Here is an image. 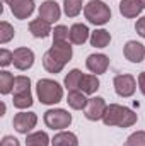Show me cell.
Segmentation results:
<instances>
[{"label": "cell", "mask_w": 145, "mask_h": 146, "mask_svg": "<svg viewBox=\"0 0 145 146\" xmlns=\"http://www.w3.org/2000/svg\"><path fill=\"white\" fill-rule=\"evenodd\" d=\"M72 46L68 41L53 42V46L43 54V68L48 73H60L63 66L72 60Z\"/></svg>", "instance_id": "obj_1"}, {"label": "cell", "mask_w": 145, "mask_h": 146, "mask_svg": "<svg viewBox=\"0 0 145 146\" xmlns=\"http://www.w3.org/2000/svg\"><path fill=\"white\" fill-rule=\"evenodd\" d=\"M137 121L138 115L133 110L119 104H109L103 115V122L106 126H116V127H132Z\"/></svg>", "instance_id": "obj_2"}, {"label": "cell", "mask_w": 145, "mask_h": 146, "mask_svg": "<svg viewBox=\"0 0 145 146\" xmlns=\"http://www.w3.org/2000/svg\"><path fill=\"white\" fill-rule=\"evenodd\" d=\"M36 95L41 104L44 106H55L62 102L63 99V87L50 78H41L36 83Z\"/></svg>", "instance_id": "obj_3"}, {"label": "cell", "mask_w": 145, "mask_h": 146, "mask_svg": "<svg viewBox=\"0 0 145 146\" xmlns=\"http://www.w3.org/2000/svg\"><path fill=\"white\" fill-rule=\"evenodd\" d=\"M84 15L85 19L94 24V26H104L111 19V9L103 0H91L84 7Z\"/></svg>", "instance_id": "obj_4"}, {"label": "cell", "mask_w": 145, "mask_h": 146, "mask_svg": "<svg viewBox=\"0 0 145 146\" xmlns=\"http://www.w3.org/2000/svg\"><path fill=\"white\" fill-rule=\"evenodd\" d=\"M44 124L53 131H63L72 124V114H68L65 109H50L43 115Z\"/></svg>", "instance_id": "obj_5"}, {"label": "cell", "mask_w": 145, "mask_h": 146, "mask_svg": "<svg viewBox=\"0 0 145 146\" xmlns=\"http://www.w3.org/2000/svg\"><path fill=\"white\" fill-rule=\"evenodd\" d=\"M113 85H114V92L119 97H132L137 90V80L130 73L116 75L114 80H113Z\"/></svg>", "instance_id": "obj_6"}, {"label": "cell", "mask_w": 145, "mask_h": 146, "mask_svg": "<svg viewBox=\"0 0 145 146\" xmlns=\"http://www.w3.org/2000/svg\"><path fill=\"white\" fill-rule=\"evenodd\" d=\"M12 124H14V129H15L17 133H21V134H29V133L33 131V127H36L38 115L34 112H24V110H22V112H19V114L14 115Z\"/></svg>", "instance_id": "obj_7"}, {"label": "cell", "mask_w": 145, "mask_h": 146, "mask_svg": "<svg viewBox=\"0 0 145 146\" xmlns=\"http://www.w3.org/2000/svg\"><path fill=\"white\" fill-rule=\"evenodd\" d=\"M3 2L9 3L12 15L19 21L31 17V14L34 12V0H3Z\"/></svg>", "instance_id": "obj_8"}, {"label": "cell", "mask_w": 145, "mask_h": 146, "mask_svg": "<svg viewBox=\"0 0 145 146\" xmlns=\"http://www.w3.org/2000/svg\"><path fill=\"white\" fill-rule=\"evenodd\" d=\"M106 109H108V104L103 97H91L84 109V115L89 121H99V119H103Z\"/></svg>", "instance_id": "obj_9"}, {"label": "cell", "mask_w": 145, "mask_h": 146, "mask_svg": "<svg viewBox=\"0 0 145 146\" xmlns=\"http://www.w3.org/2000/svg\"><path fill=\"white\" fill-rule=\"evenodd\" d=\"M14 66L21 72L29 70L34 65V53L29 48H17L14 49Z\"/></svg>", "instance_id": "obj_10"}, {"label": "cell", "mask_w": 145, "mask_h": 146, "mask_svg": "<svg viewBox=\"0 0 145 146\" xmlns=\"http://www.w3.org/2000/svg\"><path fill=\"white\" fill-rule=\"evenodd\" d=\"M39 17L43 19V21H46V22H50V24H53V22H56L58 19H60V15H62V9H60V5L55 2V0H44L41 5H39Z\"/></svg>", "instance_id": "obj_11"}, {"label": "cell", "mask_w": 145, "mask_h": 146, "mask_svg": "<svg viewBox=\"0 0 145 146\" xmlns=\"http://www.w3.org/2000/svg\"><path fill=\"white\" fill-rule=\"evenodd\" d=\"M85 66L91 73H96V75H103L106 73L109 66V58L103 53H94V54H89L87 60H85Z\"/></svg>", "instance_id": "obj_12"}, {"label": "cell", "mask_w": 145, "mask_h": 146, "mask_svg": "<svg viewBox=\"0 0 145 146\" xmlns=\"http://www.w3.org/2000/svg\"><path fill=\"white\" fill-rule=\"evenodd\" d=\"M123 54L132 63H140L145 60V46L138 41H128L123 48Z\"/></svg>", "instance_id": "obj_13"}, {"label": "cell", "mask_w": 145, "mask_h": 146, "mask_svg": "<svg viewBox=\"0 0 145 146\" xmlns=\"http://www.w3.org/2000/svg\"><path fill=\"white\" fill-rule=\"evenodd\" d=\"M29 33L34 37H38V39H44V37L50 36L53 31H51V24L50 22H46L41 17H38V19L29 22Z\"/></svg>", "instance_id": "obj_14"}, {"label": "cell", "mask_w": 145, "mask_h": 146, "mask_svg": "<svg viewBox=\"0 0 145 146\" xmlns=\"http://www.w3.org/2000/svg\"><path fill=\"white\" fill-rule=\"evenodd\" d=\"M89 37H91V31H89V27L85 24L77 22V24H73L72 27H70V36H68V39H70L72 44H84Z\"/></svg>", "instance_id": "obj_15"}, {"label": "cell", "mask_w": 145, "mask_h": 146, "mask_svg": "<svg viewBox=\"0 0 145 146\" xmlns=\"http://www.w3.org/2000/svg\"><path fill=\"white\" fill-rule=\"evenodd\" d=\"M142 3L138 0H121L119 2V14L126 19H133L142 12Z\"/></svg>", "instance_id": "obj_16"}, {"label": "cell", "mask_w": 145, "mask_h": 146, "mask_svg": "<svg viewBox=\"0 0 145 146\" xmlns=\"http://www.w3.org/2000/svg\"><path fill=\"white\" fill-rule=\"evenodd\" d=\"M99 85H101V82H99L97 75H82L79 90L84 92L85 95H91V94H96L99 90Z\"/></svg>", "instance_id": "obj_17"}, {"label": "cell", "mask_w": 145, "mask_h": 146, "mask_svg": "<svg viewBox=\"0 0 145 146\" xmlns=\"http://www.w3.org/2000/svg\"><path fill=\"white\" fill-rule=\"evenodd\" d=\"M51 146H79V138L70 131H62L53 136Z\"/></svg>", "instance_id": "obj_18"}, {"label": "cell", "mask_w": 145, "mask_h": 146, "mask_svg": "<svg viewBox=\"0 0 145 146\" xmlns=\"http://www.w3.org/2000/svg\"><path fill=\"white\" fill-rule=\"evenodd\" d=\"M89 41H91V46L94 48H108L111 42V34L106 29H96L94 33H91Z\"/></svg>", "instance_id": "obj_19"}, {"label": "cell", "mask_w": 145, "mask_h": 146, "mask_svg": "<svg viewBox=\"0 0 145 146\" xmlns=\"http://www.w3.org/2000/svg\"><path fill=\"white\" fill-rule=\"evenodd\" d=\"M87 100H89V99H85V94L80 92V90H72V92H68V97H67V102H68V106H70L73 110L85 109Z\"/></svg>", "instance_id": "obj_20"}, {"label": "cell", "mask_w": 145, "mask_h": 146, "mask_svg": "<svg viewBox=\"0 0 145 146\" xmlns=\"http://www.w3.org/2000/svg\"><path fill=\"white\" fill-rule=\"evenodd\" d=\"M50 143H51V139L48 138V134L44 131H36V133L26 134V146H48Z\"/></svg>", "instance_id": "obj_21"}, {"label": "cell", "mask_w": 145, "mask_h": 146, "mask_svg": "<svg viewBox=\"0 0 145 146\" xmlns=\"http://www.w3.org/2000/svg\"><path fill=\"white\" fill-rule=\"evenodd\" d=\"M14 83H15V78L14 75L7 70H2L0 72V94L2 95H7L10 92H14Z\"/></svg>", "instance_id": "obj_22"}, {"label": "cell", "mask_w": 145, "mask_h": 146, "mask_svg": "<svg viewBox=\"0 0 145 146\" xmlns=\"http://www.w3.org/2000/svg\"><path fill=\"white\" fill-rule=\"evenodd\" d=\"M82 75H84V73L80 72V70H77V68H73V70L68 72V75H67L65 80H63L65 88H67L68 92H72V90H79V85H80V78H82Z\"/></svg>", "instance_id": "obj_23"}, {"label": "cell", "mask_w": 145, "mask_h": 146, "mask_svg": "<svg viewBox=\"0 0 145 146\" xmlns=\"http://www.w3.org/2000/svg\"><path fill=\"white\" fill-rule=\"evenodd\" d=\"M12 104L17 109H28V107H31L33 106V94H31V90L29 92H21V94H14Z\"/></svg>", "instance_id": "obj_24"}, {"label": "cell", "mask_w": 145, "mask_h": 146, "mask_svg": "<svg viewBox=\"0 0 145 146\" xmlns=\"http://www.w3.org/2000/svg\"><path fill=\"white\" fill-rule=\"evenodd\" d=\"M82 10V0H63V12L67 17H77Z\"/></svg>", "instance_id": "obj_25"}, {"label": "cell", "mask_w": 145, "mask_h": 146, "mask_svg": "<svg viewBox=\"0 0 145 146\" xmlns=\"http://www.w3.org/2000/svg\"><path fill=\"white\" fill-rule=\"evenodd\" d=\"M14 36H15L14 27H12L7 21H2V22H0V42H2V44H7Z\"/></svg>", "instance_id": "obj_26"}, {"label": "cell", "mask_w": 145, "mask_h": 146, "mask_svg": "<svg viewBox=\"0 0 145 146\" xmlns=\"http://www.w3.org/2000/svg\"><path fill=\"white\" fill-rule=\"evenodd\" d=\"M31 90V80L29 76L19 75L15 76V83H14V94H21V92H29Z\"/></svg>", "instance_id": "obj_27"}, {"label": "cell", "mask_w": 145, "mask_h": 146, "mask_svg": "<svg viewBox=\"0 0 145 146\" xmlns=\"http://www.w3.org/2000/svg\"><path fill=\"white\" fill-rule=\"evenodd\" d=\"M68 36H70V29L67 26L60 24L53 31V42H65V41H68Z\"/></svg>", "instance_id": "obj_28"}, {"label": "cell", "mask_w": 145, "mask_h": 146, "mask_svg": "<svg viewBox=\"0 0 145 146\" xmlns=\"http://www.w3.org/2000/svg\"><path fill=\"white\" fill-rule=\"evenodd\" d=\"M125 146H145V131H137L130 134Z\"/></svg>", "instance_id": "obj_29"}, {"label": "cell", "mask_w": 145, "mask_h": 146, "mask_svg": "<svg viewBox=\"0 0 145 146\" xmlns=\"http://www.w3.org/2000/svg\"><path fill=\"white\" fill-rule=\"evenodd\" d=\"M14 61V53L12 51H9V49H5V48H2L0 49V66H9L10 63Z\"/></svg>", "instance_id": "obj_30"}, {"label": "cell", "mask_w": 145, "mask_h": 146, "mask_svg": "<svg viewBox=\"0 0 145 146\" xmlns=\"http://www.w3.org/2000/svg\"><path fill=\"white\" fill-rule=\"evenodd\" d=\"M0 146H21L19 143V139L17 138H14V136H3L2 138V141H0Z\"/></svg>", "instance_id": "obj_31"}, {"label": "cell", "mask_w": 145, "mask_h": 146, "mask_svg": "<svg viewBox=\"0 0 145 146\" xmlns=\"http://www.w3.org/2000/svg\"><path fill=\"white\" fill-rule=\"evenodd\" d=\"M135 31H137V34H138L140 37H145V15L137 21V24H135Z\"/></svg>", "instance_id": "obj_32"}, {"label": "cell", "mask_w": 145, "mask_h": 146, "mask_svg": "<svg viewBox=\"0 0 145 146\" xmlns=\"http://www.w3.org/2000/svg\"><path fill=\"white\" fill-rule=\"evenodd\" d=\"M138 87H140V92L145 95V72L138 73Z\"/></svg>", "instance_id": "obj_33"}, {"label": "cell", "mask_w": 145, "mask_h": 146, "mask_svg": "<svg viewBox=\"0 0 145 146\" xmlns=\"http://www.w3.org/2000/svg\"><path fill=\"white\" fill-rule=\"evenodd\" d=\"M138 2L142 3V7H144V9H145V0H138Z\"/></svg>", "instance_id": "obj_34"}]
</instances>
